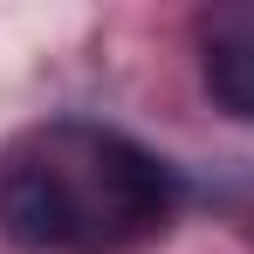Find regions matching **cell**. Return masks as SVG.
I'll return each mask as SVG.
<instances>
[{
	"instance_id": "obj_1",
	"label": "cell",
	"mask_w": 254,
	"mask_h": 254,
	"mask_svg": "<svg viewBox=\"0 0 254 254\" xmlns=\"http://www.w3.org/2000/svg\"><path fill=\"white\" fill-rule=\"evenodd\" d=\"M179 172L110 124L55 117L0 158V227L28 254H137L179 220Z\"/></svg>"
},
{
	"instance_id": "obj_2",
	"label": "cell",
	"mask_w": 254,
	"mask_h": 254,
	"mask_svg": "<svg viewBox=\"0 0 254 254\" xmlns=\"http://www.w3.org/2000/svg\"><path fill=\"white\" fill-rule=\"evenodd\" d=\"M199 89L234 124H254V7H206L192 21Z\"/></svg>"
}]
</instances>
